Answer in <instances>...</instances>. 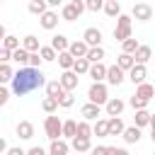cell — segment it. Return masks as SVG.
Wrapping results in <instances>:
<instances>
[{"instance_id": "6da1fadb", "label": "cell", "mask_w": 155, "mask_h": 155, "mask_svg": "<svg viewBox=\"0 0 155 155\" xmlns=\"http://www.w3.org/2000/svg\"><path fill=\"white\" fill-rule=\"evenodd\" d=\"M12 92L17 94V97H24V94H29V92H34V90H39L44 82H46V75L41 73V68H29V65H24V68H19L17 73H12Z\"/></svg>"}, {"instance_id": "7a4b0ae2", "label": "cell", "mask_w": 155, "mask_h": 155, "mask_svg": "<svg viewBox=\"0 0 155 155\" xmlns=\"http://www.w3.org/2000/svg\"><path fill=\"white\" fill-rule=\"evenodd\" d=\"M87 99H90V104H97V107H102V104L109 99L107 85H104V82H92V85H90V90H87Z\"/></svg>"}, {"instance_id": "3957f363", "label": "cell", "mask_w": 155, "mask_h": 155, "mask_svg": "<svg viewBox=\"0 0 155 155\" xmlns=\"http://www.w3.org/2000/svg\"><path fill=\"white\" fill-rule=\"evenodd\" d=\"M131 36V15H119L116 17V27H114V39L116 41H126Z\"/></svg>"}, {"instance_id": "277c9868", "label": "cell", "mask_w": 155, "mask_h": 155, "mask_svg": "<svg viewBox=\"0 0 155 155\" xmlns=\"http://www.w3.org/2000/svg\"><path fill=\"white\" fill-rule=\"evenodd\" d=\"M82 12H85V2H82V0H73V2L63 5V10H61V17H63L65 22H75V19H78Z\"/></svg>"}, {"instance_id": "5b68a950", "label": "cell", "mask_w": 155, "mask_h": 155, "mask_svg": "<svg viewBox=\"0 0 155 155\" xmlns=\"http://www.w3.org/2000/svg\"><path fill=\"white\" fill-rule=\"evenodd\" d=\"M138 19V22H150L153 19V7L148 2H136L133 10H131V19Z\"/></svg>"}, {"instance_id": "8992f818", "label": "cell", "mask_w": 155, "mask_h": 155, "mask_svg": "<svg viewBox=\"0 0 155 155\" xmlns=\"http://www.w3.org/2000/svg\"><path fill=\"white\" fill-rule=\"evenodd\" d=\"M61 119L58 116H46V121H44V131H46V138H51V140H56V138H61Z\"/></svg>"}, {"instance_id": "52a82bcc", "label": "cell", "mask_w": 155, "mask_h": 155, "mask_svg": "<svg viewBox=\"0 0 155 155\" xmlns=\"http://www.w3.org/2000/svg\"><path fill=\"white\" fill-rule=\"evenodd\" d=\"M82 41H85L87 48H92V46H102V31H99L97 27H90V29H85Z\"/></svg>"}, {"instance_id": "ba28073f", "label": "cell", "mask_w": 155, "mask_h": 155, "mask_svg": "<svg viewBox=\"0 0 155 155\" xmlns=\"http://www.w3.org/2000/svg\"><path fill=\"white\" fill-rule=\"evenodd\" d=\"M58 85H61L65 92H73V90L78 87V75H75L73 70H63V73H61V80H58Z\"/></svg>"}, {"instance_id": "9c48e42d", "label": "cell", "mask_w": 155, "mask_h": 155, "mask_svg": "<svg viewBox=\"0 0 155 155\" xmlns=\"http://www.w3.org/2000/svg\"><path fill=\"white\" fill-rule=\"evenodd\" d=\"M150 56H153L150 46H145V44H138V48L133 51V63H136V65H145V63L150 61Z\"/></svg>"}, {"instance_id": "30bf717a", "label": "cell", "mask_w": 155, "mask_h": 155, "mask_svg": "<svg viewBox=\"0 0 155 155\" xmlns=\"http://www.w3.org/2000/svg\"><path fill=\"white\" fill-rule=\"evenodd\" d=\"M104 107H107V114H109V116H121V111H124L126 102H124V99H119V97H109V99L104 102Z\"/></svg>"}, {"instance_id": "8fae6325", "label": "cell", "mask_w": 155, "mask_h": 155, "mask_svg": "<svg viewBox=\"0 0 155 155\" xmlns=\"http://www.w3.org/2000/svg\"><path fill=\"white\" fill-rule=\"evenodd\" d=\"M39 22H41V27L44 29H56L58 27V12H53V10H46L44 15H39Z\"/></svg>"}, {"instance_id": "7c38bea8", "label": "cell", "mask_w": 155, "mask_h": 155, "mask_svg": "<svg viewBox=\"0 0 155 155\" xmlns=\"http://www.w3.org/2000/svg\"><path fill=\"white\" fill-rule=\"evenodd\" d=\"M145 78H148V68L133 63V68L128 70V80H131L133 85H140V82H145Z\"/></svg>"}, {"instance_id": "4fadbf2b", "label": "cell", "mask_w": 155, "mask_h": 155, "mask_svg": "<svg viewBox=\"0 0 155 155\" xmlns=\"http://www.w3.org/2000/svg\"><path fill=\"white\" fill-rule=\"evenodd\" d=\"M80 114H82V121H97L99 119V114H102V107H97V104H85L82 109H80Z\"/></svg>"}, {"instance_id": "5bb4252c", "label": "cell", "mask_w": 155, "mask_h": 155, "mask_svg": "<svg viewBox=\"0 0 155 155\" xmlns=\"http://www.w3.org/2000/svg\"><path fill=\"white\" fill-rule=\"evenodd\" d=\"M87 75H90L94 82H102V80H104V75H107V65H104V63H90Z\"/></svg>"}, {"instance_id": "9a60e30c", "label": "cell", "mask_w": 155, "mask_h": 155, "mask_svg": "<svg viewBox=\"0 0 155 155\" xmlns=\"http://www.w3.org/2000/svg\"><path fill=\"white\" fill-rule=\"evenodd\" d=\"M104 80H107L109 85H121V82H124V70H121V68H116V65H109V68H107Z\"/></svg>"}, {"instance_id": "2e32d148", "label": "cell", "mask_w": 155, "mask_h": 155, "mask_svg": "<svg viewBox=\"0 0 155 155\" xmlns=\"http://www.w3.org/2000/svg\"><path fill=\"white\" fill-rule=\"evenodd\" d=\"M124 128H126V126H124V121H121L119 116H109V119H107V136H121Z\"/></svg>"}, {"instance_id": "e0dca14e", "label": "cell", "mask_w": 155, "mask_h": 155, "mask_svg": "<svg viewBox=\"0 0 155 155\" xmlns=\"http://www.w3.org/2000/svg\"><path fill=\"white\" fill-rule=\"evenodd\" d=\"M153 94H155V87H153L150 82H140V85H136V97H140V99L150 102V99H153Z\"/></svg>"}, {"instance_id": "ac0fdd59", "label": "cell", "mask_w": 155, "mask_h": 155, "mask_svg": "<svg viewBox=\"0 0 155 155\" xmlns=\"http://www.w3.org/2000/svg\"><path fill=\"white\" fill-rule=\"evenodd\" d=\"M17 136H19L22 140H29V138L34 136V124H31V121H19V124H17Z\"/></svg>"}, {"instance_id": "d6986e66", "label": "cell", "mask_w": 155, "mask_h": 155, "mask_svg": "<svg viewBox=\"0 0 155 155\" xmlns=\"http://www.w3.org/2000/svg\"><path fill=\"white\" fill-rule=\"evenodd\" d=\"M70 148L75 150V153H90V148H92V143H90V138H70Z\"/></svg>"}, {"instance_id": "ffe728a7", "label": "cell", "mask_w": 155, "mask_h": 155, "mask_svg": "<svg viewBox=\"0 0 155 155\" xmlns=\"http://www.w3.org/2000/svg\"><path fill=\"white\" fill-rule=\"evenodd\" d=\"M39 46H41V44H39V39H36L34 34H27V36L22 39V48H24L27 53H36Z\"/></svg>"}, {"instance_id": "44dd1931", "label": "cell", "mask_w": 155, "mask_h": 155, "mask_svg": "<svg viewBox=\"0 0 155 155\" xmlns=\"http://www.w3.org/2000/svg\"><path fill=\"white\" fill-rule=\"evenodd\" d=\"M68 44H70V41H68V36H65V34H56V36L51 39V48H53L56 53L68 51Z\"/></svg>"}, {"instance_id": "7402d4cb", "label": "cell", "mask_w": 155, "mask_h": 155, "mask_svg": "<svg viewBox=\"0 0 155 155\" xmlns=\"http://www.w3.org/2000/svg\"><path fill=\"white\" fill-rule=\"evenodd\" d=\"M68 53H70L73 58H85V53H87L85 41H73V44H68Z\"/></svg>"}, {"instance_id": "603a6c76", "label": "cell", "mask_w": 155, "mask_h": 155, "mask_svg": "<svg viewBox=\"0 0 155 155\" xmlns=\"http://www.w3.org/2000/svg\"><path fill=\"white\" fill-rule=\"evenodd\" d=\"M102 58H104V48H102V46H92V48H87V53H85V61H87V63H102Z\"/></svg>"}, {"instance_id": "cb8c5ba5", "label": "cell", "mask_w": 155, "mask_h": 155, "mask_svg": "<svg viewBox=\"0 0 155 155\" xmlns=\"http://www.w3.org/2000/svg\"><path fill=\"white\" fill-rule=\"evenodd\" d=\"M121 136H124L126 143H138V140H140V128H138V126H128V128L121 131Z\"/></svg>"}, {"instance_id": "d4e9b609", "label": "cell", "mask_w": 155, "mask_h": 155, "mask_svg": "<svg viewBox=\"0 0 155 155\" xmlns=\"http://www.w3.org/2000/svg\"><path fill=\"white\" fill-rule=\"evenodd\" d=\"M48 155H68V143H65V140H61V138H56V140H51V148H48Z\"/></svg>"}, {"instance_id": "484cf974", "label": "cell", "mask_w": 155, "mask_h": 155, "mask_svg": "<svg viewBox=\"0 0 155 155\" xmlns=\"http://www.w3.org/2000/svg\"><path fill=\"white\" fill-rule=\"evenodd\" d=\"M148 124H153V114H150L148 109H138V111H136V126L143 128V126H148Z\"/></svg>"}, {"instance_id": "4316f807", "label": "cell", "mask_w": 155, "mask_h": 155, "mask_svg": "<svg viewBox=\"0 0 155 155\" xmlns=\"http://www.w3.org/2000/svg\"><path fill=\"white\" fill-rule=\"evenodd\" d=\"M102 10H104L109 17H119V15H121V5H119V0H104Z\"/></svg>"}, {"instance_id": "83f0119b", "label": "cell", "mask_w": 155, "mask_h": 155, "mask_svg": "<svg viewBox=\"0 0 155 155\" xmlns=\"http://www.w3.org/2000/svg\"><path fill=\"white\" fill-rule=\"evenodd\" d=\"M75 136H78V138H90V136H92L90 121H78V124H75Z\"/></svg>"}, {"instance_id": "f1b7e54d", "label": "cell", "mask_w": 155, "mask_h": 155, "mask_svg": "<svg viewBox=\"0 0 155 155\" xmlns=\"http://www.w3.org/2000/svg\"><path fill=\"white\" fill-rule=\"evenodd\" d=\"M116 68H121L124 73L131 70V68H133V56H131V53H121V56L116 58Z\"/></svg>"}, {"instance_id": "f546056e", "label": "cell", "mask_w": 155, "mask_h": 155, "mask_svg": "<svg viewBox=\"0 0 155 155\" xmlns=\"http://www.w3.org/2000/svg\"><path fill=\"white\" fill-rule=\"evenodd\" d=\"M63 92H65V90L58 85V80H53V82H46V97H53V99H58Z\"/></svg>"}, {"instance_id": "4dcf8cb0", "label": "cell", "mask_w": 155, "mask_h": 155, "mask_svg": "<svg viewBox=\"0 0 155 155\" xmlns=\"http://www.w3.org/2000/svg\"><path fill=\"white\" fill-rule=\"evenodd\" d=\"M12 61H17V63H19V68H24V65L29 63V53L19 46V48H15V51H12Z\"/></svg>"}, {"instance_id": "1f68e13d", "label": "cell", "mask_w": 155, "mask_h": 155, "mask_svg": "<svg viewBox=\"0 0 155 155\" xmlns=\"http://www.w3.org/2000/svg\"><path fill=\"white\" fill-rule=\"evenodd\" d=\"M56 58H58V65H61L63 70H70V68H73V61H75V58H73L68 51H61Z\"/></svg>"}, {"instance_id": "d6a6232c", "label": "cell", "mask_w": 155, "mask_h": 155, "mask_svg": "<svg viewBox=\"0 0 155 155\" xmlns=\"http://www.w3.org/2000/svg\"><path fill=\"white\" fill-rule=\"evenodd\" d=\"M75 124H78V121H73V119L63 121V124H61V136H65V138H75Z\"/></svg>"}, {"instance_id": "836d02e7", "label": "cell", "mask_w": 155, "mask_h": 155, "mask_svg": "<svg viewBox=\"0 0 155 155\" xmlns=\"http://www.w3.org/2000/svg\"><path fill=\"white\" fill-rule=\"evenodd\" d=\"M87 68H90V63H87L85 58H75V61H73V68H70V70H73L75 75H85V73H87Z\"/></svg>"}, {"instance_id": "e575fe53", "label": "cell", "mask_w": 155, "mask_h": 155, "mask_svg": "<svg viewBox=\"0 0 155 155\" xmlns=\"http://www.w3.org/2000/svg\"><path fill=\"white\" fill-rule=\"evenodd\" d=\"M92 133L97 138H107V119H97L94 126H92Z\"/></svg>"}, {"instance_id": "d590c367", "label": "cell", "mask_w": 155, "mask_h": 155, "mask_svg": "<svg viewBox=\"0 0 155 155\" xmlns=\"http://www.w3.org/2000/svg\"><path fill=\"white\" fill-rule=\"evenodd\" d=\"M2 48H7V51L12 53L15 48H19V39L12 36V34H5V39H2Z\"/></svg>"}, {"instance_id": "8d00e7d4", "label": "cell", "mask_w": 155, "mask_h": 155, "mask_svg": "<svg viewBox=\"0 0 155 155\" xmlns=\"http://www.w3.org/2000/svg\"><path fill=\"white\" fill-rule=\"evenodd\" d=\"M12 68H10V63H0V85H5V82H10L12 80Z\"/></svg>"}, {"instance_id": "74e56055", "label": "cell", "mask_w": 155, "mask_h": 155, "mask_svg": "<svg viewBox=\"0 0 155 155\" xmlns=\"http://www.w3.org/2000/svg\"><path fill=\"white\" fill-rule=\"evenodd\" d=\"M46 10H48V7H46L44 0H31V2H29V12H31V15H44Z\"/></svg>"}, {"instance_id": "f35d334b", "label": "cell", "mask_w": 155, "mask_h": 155, "mask_svg": "<svg viewBox=\"0 0 155 155\" xmlns=\"http://www.w3.org/2000/svg\"><path fill=\"white\" fill-rule=\"evenodd\" d=\"M39 56H41V61H56V51L51 48V46H39Z\"/></svg>"}, {"instance_id": "ab89813d", "label": "cell", "mask_w": 155, "mask_h": 155, "mask_svg": "<svg viewBox=\"0 0 155 155\" xmlns=\"http://www.w3.org/2000/svg\"><path fill=\"white\" fill-rule=\"evenodd\" d=\"M56 102H58V107H65V109H68V107H73V104H75V97H73V92H63Z\"/></svg>"}, {"instance_id": "60d3db41", "label": "cell", "mask_w": 155, "mask_h": 155, "mask_svg": "<svg viewBox=\"0 0 155 155\" xmlns=\"http://www.w3.org/2000/svg\"><path fill=\"white\" fill-rule=\"evenodd\" d=\"M41 109H44L46 114H53V111L58 109V102H56L53 97H44V102H41Z\"/></svg>"}, {"instance_id": "b9f144b4", "label": "cell", "mask_w": 155, "mask_h": 155, "mask_svg": "<svg viewBox=\"0 0 155 155\" xmlns=\"http://www.w3.org/2000/svg\"><path fill=\"white\" fill-rule=\"evenodd\" d=\"M121 48H124V53H131V56H133V51L138 48V41H136L133 36H128L126 41H121Z\"/></svg>"}, {"instance_id": "7bdbcfd3", "label": "cell", "mask_w": 155, "mask_h": 155, "mask_svg": "<svg viewBox=\"0 0 155 155\" xmlns=\"http://www.w3.org/2000/svg\"><path fill=\"white\" fill-rule=\"evenodd\" d=\"M82 2H85V10H90V12H99L104 5V0H82Z\"/></svg>"}, {"instance_id": "ee69618b", "label": "cell", "mask_w": 155, "mask_h": 155, "mask_svg": "<svg viewBox=\"0 0 155 155\" xmlns=\"http://www.w3.org/2000/svg\"><path fill=\"white\" fill-rule=\"evenodd\" d=\"M128 104H131V107H133L136 111H138V109H145V107H148V102H145V99H140V97H136V94H133V97L128 99Z\"/></svg>"}, {"instance_id": "f6af8a7d", "label": "cell", "mask_w": 155, "mask_h": 155, "mask_svg": "<svg viewBox=\"0 0 155 155\" xmlns=\"http://www.w3.org/2000/svg\"><path fill=\"white\" fill-rule=\"evenodd\" d=\"M41 63H44V61H41L39 51H36V53H29V63H27L29 68H41Z\"/></svg>"}, {"instance_id": "bcb514c9", "label": "cell", "mask_w": 155, "mask_h": 155, "mask_svg": "<svg viewBox=\"0 0 155 155\" xmlns=\"http://www.w3.org/2000/svg\"><path fill=\"white\" fill-rule=\"evenodd\" d=\"M7 99H10V92H7V87H5V85H0V107H5V104H7Z\"/></svg>"}, {"instance_id": "7dc6e473", "label": "cell", "mask_w": 155, "mask_h": 155, "mask_svg": "<svg viewBox=\"0 0 155 155\" xmlns=\"http://www.w3.org/2000/svg\"><path fill=\"white\" fill-rule=\"evenodd\" d=\"M12 61V53L7 48H0V63H10Z\"/></svg>"}, {"instance_id": "c3c4849f", "label": "cell", "mask_w": 155, "mask_h": 155, "mask_svg": "<svg viewBox=\"0 0 155 155\" xmlns=\"http://www.w3.org/2000/svg\"><path fill=\"white\" fill-rule=\"evenodd\" d=\"M107 155H128L126 148H107Z\"/></svg>"}, {"instance_id": "681fc988", "label": "cell", "mask_w": 155, "mask_h": 155, "mask_svg": "<svg viewBox=\"0 0 155 155\" xmlns=\"http://www.w3.org/2000/svg\"><path fill=\"white\" fill-rule=\"evenodd\" d=\"M27 155H46V150H44L41 145H34V148H29V150H27Z\"/></svg>"}, {"instance_id": "f907efd6", "label": "cell", "mask_w": 155, "mask_h": 155, "mask_svg": "<svg viewBox=\"0 0 155 155\" xmlns=\"http://www.w3.org/2000/svg\"><path fill=\"white\" fill-rule=\"evenodd\" d=\"M92 155H107V145H97V148H90Z\"/></svg>"}, {"instance_id": "816d5d0a", "label": "cell", "mask_w": 155, "mask_h": 155, "mask_svg": "<svg viewBox=\"0 0 155 155\" xmlns=\"http://www.w3.org/2000/svg\"><path fill=\"white\" fill-rule=\"evenodd\" d=\"M5 153L7 155H27V150H22V148H7Z\"/></svg>"}, {"instance_id": "f5cc1de1", "label": "cell", "mask_w": 155, "mask_h": 155, "mask_svg": "<svg viewBox=\"0 0 155 155\" xmlns=\"http://www.w3.org/2000/svg\"><path fill=\"white\" fill-rule=\"evenodd\" d=\"M46 2V7H58V5H63V0H44Z\"/></svg>"}, {"instance_id": "db71d44e", "label": "cell", "mask_w": 155, "mask_h": 155, "mask_svg": "<svg viewBox=\"0 0 155 155\" xmlns=\"http://www.w3.org/2000/svg\"><path fill=\"white\" fill-rule=\"evenodd\" d=\"M5 150H7V140H5V138H2V136H0V155H2V153H5Z\"/></svg>"}, {"instance_id": "11a10c76", "label": "cell", "mask_w": 155, "mask_h": 155, "mask_svg": "<svg viewBox=\"0 0 155 155\" xmlns=\"http://www.w3.org/2000/svg\"><path fill=\"white\" fill-rule=\"evenodd\" d=\"M5 34H7V31H5V27L0 24V44H2V39H5Z\"/></svg>"}]
</instances>
